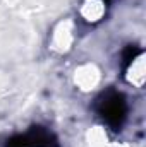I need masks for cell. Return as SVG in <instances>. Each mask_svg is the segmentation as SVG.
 <instances>
[{"mask_svg":"<svg viewBox=\"0 0 146 147\" xmlns=\"http://www.w3.org/2000/svg\"><path fill=\"white\" fill-rule=\"evenodd\" d=\"M100 111L103 115V118L112 123V125H120L124 116H126V103L122 99V96L119 94H108L105 96V99L100 105Z\"/></svg>","mask_w":146,"mask_h":147,"instance_id":"obj_1","label":"cell"},{"mask_svg":"<svg viewBox=\"0 0 146 147\" xmlns=\"http://www.w3.org/2000/svg\"><path fill=\"white\" fill-rule=\"evenodd\" d=\"M7 147H55V140L50 134L38 128L26 135H17L7 140Z\"/></svg>","mask_w":146,"mask_h":147,"instance_id":"obj_2","label":"cell"}]
</instances>
